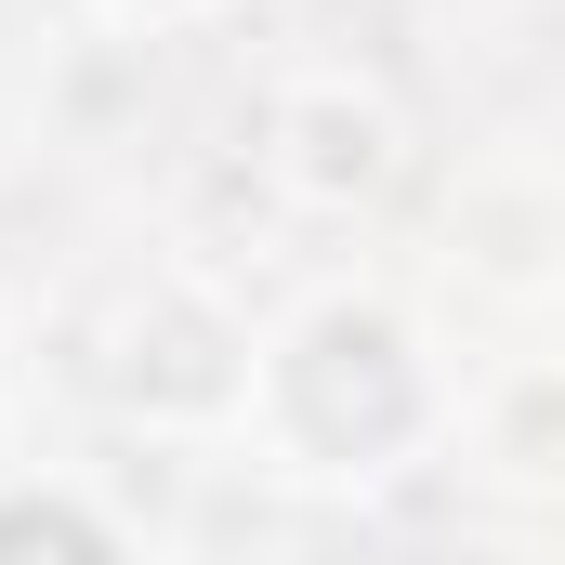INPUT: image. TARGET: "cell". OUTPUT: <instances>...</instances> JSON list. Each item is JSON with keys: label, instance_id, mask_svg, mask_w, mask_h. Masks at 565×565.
<instances>
[{"label": "cell", "instance_id": "cell-1", "mask_svg": "<svg viewBox=\"0 0 565 565\" xmlns=\"http://www.w3.org/2000/svg\"><path fill=\"white\" fill-rule=\"evenodd\" d=\"M302 487H382L447 434V369L382 289H316L277 342H250V408Z\"/></svg>", "mask_w": 565, "mask_h": 565}, {"label": "cell", "instance_id": "cell-2", "mask_svg": "<svg viewBox=\"0 0 565 565\" xmlns=\"http://www.w3.org/2000/svg\"><path fill=\"white\" fill-rule=\"evenodd\" d=\"M93 395L145 434H224L250 408V329L198 277H132L93 329Z\"/></svg>", "mask_w": 565, "mask_h": 565}, {"label": "cell", "instance_id": "cell-3", "mask_svg": "<svg viewBox=\"0 0 565 565\" xmlns=\"http://www.w3.org/2000/svg\"><path fill=\"white\" fill-rule=\"evenodd\" d=\"M264 171H277L289 211H382L395 184H408V119H395V93H369V79H289L277 106H264Z\"/></svg>", "mask_w": 565, "mask_h": 565}, {"label": "cell", "instance_id": "cell-4", "mask_svg": "<svg viewBox=\"0 0 565 565\" xmlns=\"http://www.w3.org/2000/svg\"><path fill=\"white\" fill-rule=\"evenodd\" d=\"M460 264L487 289H513V302H540L565 264V198L540 158H487V171H460Z\"/></svg>", "mask_w": 565, "mask_h": 565}, {"label": "cell", "instance_id": "cell-5", "mask_svg": "<svg viewBox=\"0 0 565 565\" xmlns=\"http://www.w3.org/2000/svg\"><path fill=\"white\" fill-rule=\"evenodd\" d=\"M0 565H132V540L79 487H0Z\"/></svg>", "mask_w": 565, "mask_h": 565}, {"label": "cell", "instance_id": "cell-6", "mask_svg": "<svg viewBox=\"0 0 565 565\" xmlns=\"http://www.w3.org/2000/svg\"><path fill=\"white\" fill-rule=\"evenodd\" d=\"M553 422H565V382L526 355V369L487 395V460H500V487H513V500H553Z\"/></svg>", "mask_w": 565, "mask_h": 565}, {"label": "cell", "instance_id": "cell-7", "mask_svg": "<svg viewBox=\"0 0 565 565\" xmlns=\"http://www.w3.org/2000/svg\"><path fill=\"white\" fill-rule=\"evenodd\" d=\"M119 26H198V13H224V0H106Z\"/></svg>", "mask_w": 565, "mask_h": 565}]
</instances>
